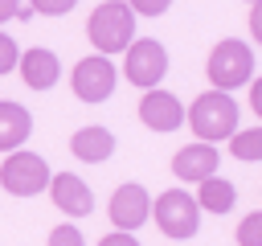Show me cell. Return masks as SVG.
<instances>
[{"instance_id":"cell-1","label":"cell","mask_w":262,"mask_h":246,"mask_svg":"<svg viewBox=\"0 0 262 246\" xmlns=\"http://www.w3.org/2000/svg\"><path fill=\"white\" fill-rule=\"evenodd\" d=\"M86 37H90V45H94L102 57L123 53V49L135 41V12H131L123 0H102V4L90 12V20H86Z\"/></svg>"},{"instance_id":"cell-2","label":"cell","mask_w":262,"mask_h":246,"mask_svg":"<svg viewBox=\"0 0 262 246\" xmlns=\"http://www.w3.org/2000/svg\"><path fill=\"white\" fill-rule=\"evenodd\" d=\"M188 123H192V135L201 144H213V139H229L237 131V102L225 94V90H209L201 94L192 107H188Z\"/></svg>"},{"instance_id":"cell-3","label":"cell","mask_w":262,"mask_h":246,"mask_svg":"<svg viewBox=\"0 0 262 246\" xmlns=\"http://www.w3.org/2000/svg\"><path fill=\"white\" fill-rule=\"evenodd\" d=\"M209 82H213V90H225V94L254 82V49L237 37L217 41L209 53Z\"/></svg>"},{"instance_id":"cell-4","label":"cell","mask_w":262,"mask_h":246,"mask_svg":"<svg viewBox=\"0 0 262 246\" xmlns=\"http://www.w3.org/2000/svg\"><path fill=\"white\" fill-rule=\"evenodd\" d=\"M151 213H156V225H160L168 238H192V234H196V221H201V205H196V197H188L184 189H168V193L151 205Z\"/></svg>"},{"instance_id":"cell-5","label":"cell","mask_w":262,"mask_h":246,"mask_svg":"<svg viewBox=\"0 0 262 246\" xmlns=\"http://www.w3.org/2000/svg\"><path fill=\"white\" fill-rule=\"evenodd\" d=\"M0 184L12 197H33V193H41L49 184V164L37 152H8L4 168H0Z\"/></svg>"},{"instance_id":"cell-6","label":"cell","mask_w":262,"mask_h":246,"mask_svg":"<svg viewBox=\"0 0 262 246\" xmlns=\"http://www.w3.org/2000/svg\"><path fill=\"white\" fill-rule=\"evenodd\" d=\"M123 74H127L135 86L156 90L160 78L168 74V49H164L160 41H151V37L131 41V45H127V57H123Z\"/></svg>"},{"instance_id":"cell-7","label":"cell","mask_w":262,"mask_h":246,"mask_svg":"<svg viewBox=\"0 0 262 246\" xmlns=\"http://www.w3.org/2000/svg\"><path fill=\"white\" fill-rule=\"evenodd\" d=\"M70 82H74V94H78L82 102H106L111 90H115V66H111V57H102V53L82 57V61L74 66Z\"/></svg>"},{"instance_id":"cell-8","label":"cell","mask_w":262,"mask_h":246,"mask_svg":"<svg viewBox=\"0 0 262 246\" xmlns=\"http://www.w3.org/2000/svg\"><path fill=\"white\" fill-rule=\"evenodd\" d=\"M147 213H151V201H147V193H143V184H119L115 189V197H111V221H115V230H139L143 221H147Z\"/></svg>"},{"instance_id":"cell-9","label":"cell","mask_w":262,"mask_h":246,"mask_svg":"<svg viewBox=\"0 0 262 246\" xmlns=\"http://www.w3.org/2000/svg\"><path fill=\"white\" fill-rule=\"evenodd\" d=\"M49 193H53V205H57L61 213H70V217H86V213L94 209V193H90V184H86L82 176H74V172H57V176H49Z\"/></svg>"},{"instance_id":"cell-10","label":"cell","mask_w":262,"mask_h":246,"mask_svg":"<svg viewBox=\"0 0 262 246\" xmlns=\"http://www.w3.org/2000/svg\"><path fill=\"white\" fill-rule=\"evenodd\" d=\"M139 119H143V127H151V131H176V127L184 123V107H180V98L168 94V90H147L143 102H139Z\"/></svg>"},{"instance_id":"cell-11","label":"cell","mask_w":262,"mask_h":246,"mask_svg":"<svg viewBox=\"0 0 262 246\" xmlns=\"http://www.w3.org/2000/svg\"><path fill=\"white\" fill-rule=\"evenodd\" d=\"M217 148L213 144H188V148H180L176 156H172V172L180 176V180H205V176H213L217 172Z\"/></svg>"},{"instance_id":"cell-12","label":"cell","mask_w":262,"mask_h":246,"mask_svg":"<svg viewBox=\"0 0 262 246\" xmlns=\"http://www.w3.org/2000/svg\"><path fill=\"white\" fill-rule=\"evenodd\" d=\"M16 66H20V78L33 86V90H49L53 82H57V74H61V61H57V53L53 49H25L20 57H16Z\"/></svg>"},{"instance_id":"cell-13","label":"cell","mask_w":262,"mask_h":246,"mask_svg":"<svg viewBox=\"0 0 262 246\" xmlns=\"http://www.w3.org/2000/svg\"><path fill=\"white\" fill-rule=\"evenodd\" d=\"M29 131H33V115L20 107V102H0V152L8 156V152H16L25 139H29Z\"/></svg>"},{"instance_id":"cell-14","label":"cell","mask_w":262,"mask_h":246,"mask_svg":"<svg viewBox=\"0 0 262 246\" xmlns=\"http://www.w3.org/2000/svg\"><path fill=\"white\" fill-rule=\"evenodd\" d=\"M70 152H74L78 160H86V164H98V160H106V156L115 152V135H111L106 127H82V131H74Z\"/></svg>"},{"instance_id":"cell-15","label":"cell","mask_w":262,"mask_h":246,"mask_svg":"<svg viewBox=\"0 0 262 246\" xmlns=\"http://www.w3.org/2000/svg\"><path fill=\"white\" fill-rule=\"evenodd\" d=\"M237 201V189L225 180V176H205L201 180V193H196V205H205L209 213H229Z\"/></svg>"},{"instance_id":"cell-16","label":"cell","mask_w":262,"mask_h":246,"mask_svg":"<svg viewBox=\"0 0 262 246\" xmlns=\"http://www.w3.org/2000/svg\"><path fill=\"white\" fill-rule=\"evenodd\" d=\"M229 152H233V160H258L262 156V131L250 127V131L229 135Z\"/></svg>"},{"instance_id":"cell-17","label":"cell","mask_w":262,"mask_h":246,"mask_svg":"<svg viewBox=\"0 0 262 246\" xmlns=\"http://www.w3.org/2000/svg\"><path fill=\"white\" fill-rule=\"evenodd\" d=\"M237 246H262V213H250L237 225Z\"/></svg>"},{"instance_id":"cell-18","label":"cell","mask_w":262,"mask_h":246,"mask_svg":"<svg viewBox=\"0 0 262 246\" xmlns=\"http://www.w3.org/2000/svg\"><path fill=\"white\" fill-rule=\"evenodd\" d=\"M16 57H20V49H16V41H12L8 33H0V74H8V70H16Z\"/></svg>"},{"instance_id":"cell-19","label":"cell","mask_w":262,"mask_h":246,"mask_svg":"<svg viewBox=\"0 0 262 246\" xmlns=\"http://www.w3.org/2000/svg\"><path fill=\"white\" fill-rule=\"evenodd\" d=\"M49 246H86V242H82V234H78L74 225H57V230L49 234Z\"/></svg>"},{"instance_id":"cell-20","label":"cell","mask_w":262,"mask_h":246,"mask_svg":"<svg viewBox=\"0 0 262 246\" xmlns=\"http://www.w3.org/2000/svg\"><path fill=\"white\" fill-rule=\"evenodd\" d=\"M123 4H127L131 12H143V16H160V12H164L172 0H123Z\"/></svg>"},{"instance_id":"cell-21","label":"cell","mask_w":262,"mask_h":246,"mask_svg":"<svg viewBox=\"0 0 262 246\" xmlns=\"http://www.w3.org/2000/svg\"><path fill=\"white\" fill-rule=\"evenodd\" d=\"M78 0H33V8L37 12H45V16H61V12H70Z\"/></svg>"},{"instance_id":"cell-22","label":"cell","mask_w":262,"mask_h":246,"mask_svg":"<svg viewBox=\"0 0 262 246\" xmlns=\"http://www.w3.org/2000/svg\"><path fill=\"white\" fill-rule=\"evenodd\" d=\"M98 246H139V242H135L131 234H123V230H115V234H106V238H102Z\"/></svg>"},{"instance_id":"cell-23","label":"cell","mask_w":262,"mask_h":246,"mask_svg":"<svg viewBox=\"0 0 262 246\" xmlns=\"http://www.w3.org/2000/svg\"><path fill=\"white\" fill-rule=\"evenodd\" d=\"M250 111H262V86L250 82Z\"/></svg>"},{"instance_id":"cell-24","label":"cell","mask_w":262,"mask_h":246,"mask_svg":"<svg viewBox=\"0 0 262 246\" xmlns=\"http://www.w3.org/2000/svg\"><path fill=\"white\" fill-rule=\"evenodd\" d=\"M16 8H20L16 0H0V20H8V16H16Z\"/></svg>"},{"instance_id":"cell-25","label":"cell","mask_w":262,"mask_h":246,"mask_svg":"<svg viewBox=\"0 0 262 246\" xmlns=\"http://www.w3.org/2000/svg\"><path fill=\"white\" fill-rule=\"evenodd\" d=\"M250 33H254V37H262V16H258V8L250 12Z\"/></svg>"},{"instance_id":"cell-26","label":"cell","mask_w":262,"mask_h":246,"mask_svg":"<svg viewBox=\"0 0 262 246\" xmlns=\"http://www.w3.org/2000/svg\"><path fill=\"white\" fill-rule=\"evenodd\" d=\"M250 4H258V0H250Z\"/></svg>"}]
</instances>
